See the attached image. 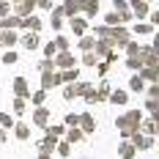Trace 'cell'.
Returning <instances> with one entry per match:
<instances>
[{
  "mask_svg": "<svg viewBox=\"0 0 159 159\" xmlns=\"http://www.w3.org/2000/svg\"><path fill=\"white\" fill-rule=\"evenodd\" d=\"M137 121H140V112H129V115H124V118L118 121V129H124L126 134H132L134 126H137Z\"/></svg>",
  "mask_w": 159,
  "mask_h": 159,
  "instance_id": "1",
  "label": "cell"
},
{
  "mask_svg": "<svg viewBox=\"0 0 159 159\" xmlns=\"http://www.w3.org/2000/svg\"><path fill=\"white\" fill-rule=\"evenodd\" d=\"M14 41H16V36L8 30V28H3V33H0V44H14Z\"/></svg>",
  "mask_w": 159,
  "mask_h": 159,
  "instance_id": "2",
  "label": "cell"
},
{
  "mask_svg": "<svg viewBox=\"0 0 159 159\" xmlns=\"http://www.w3.org/2000/svg\"><path fill=\"white\" fill-rule=\"evenodd\" d=\"M80 8H85L88 14H96V8H99V3H93V0H80Z\"/></svg>",
  "mask_w": 159,
  "mask_h": 159,
  "instance_id": "3",
  "label": "cell"
},
{
  "mask_svg": "<svg viewBox=\"0 0 159 159\" xmlns=\"http://www.w3.org/2000/svg\"><path fill=\"white\" fill-rule=\"evenodd\" d=\"M14 88H16V93H19V96H28V93H30V91H28V82H25L22 77L14 82Z\"/></svg>",
  "mask_w": 159,
  "mask_h": 159,
  "instance_id": "4",
  "label": "cell"
},
{
  "mask_svg": "<svg viewBox=\"0 0 159 159\" xmlns=\"http://www.w3.org/2000/svg\"><path fill=\"white\" fill-rule=\"evenodd\" d=\"M49 148H55V134H49L47 140L41 143V154H49Z\"/></svg>",
  "mask_w": 159,
  "mask_h": 159,
  "instance_id": "5",
  "label": "cell"
},
{
  "mask_svg": "<svg viewBox=\"0 0 159 159\" xmlns=\"http://www.w3.org/2000/svg\"><path fill=\"white\" fill-rule=\"evenodd\" d=\"M22 25H25V28H30V30H39V28H41V22H39L36 16H28V19L22 22Z\"/></svg>",
  "mask_w": 159,
  "mask_h": 159,
  "instance_id": "6",
  "label": "cell"
},
{
  "mask_svg": "<svg viewBox=\"0 0 159 159\" xmlns=\"http://www.w3.org/2000/svg\"><path fill=\"white\" fill-rule=\"evenodd\" d=\"M69 6L63 8V14H74V11H80V0H66Z\"/></svg>",
  "mask_w": 159,
  "mask_h": 159,
  "instance_id": "7",
  "label": "cell"
},
{
  "mask_svg": "<svg viewBox=\"0 0 159 159\" xmlns=\"http://www.w3.org/2000/svg\"><path fill=\"white\" fill-rule=\"evenodd\" d=\"M22 44H25L28 49H33L36 44H39V36H36V33H30V36H25V41H22Z\"/></svg>",
  "mask_w": 159,
  "mask_h": 159,
  "instance_id": "8",
  "label": "cell"
},
{
  "mask_svg": "<svg viewBox=\"0 0 159 159\" xmlns=\"http://www.w3.org/2000/svg\"><path fill=\"white\" fill-rule=\"evenodd\" d=\"M134 145H137V148H148V145H151V137H140V134H137V137H134Z\"/></svg>",
  "mask_w": 159,
  "mask_h": 159,
  "instance_id": "9",
  "label": "cell"
},
{
  "mask_svg": "<svg viewBox=\"0 0 159 159\" xmlns=\"http://www.w3.org/2000/svg\"><path fill=\"white\" fill-rule=\"evenodd\" d=\"M145 11H148V8H145V3H143V0H134V14H137V16H143Z\"/></svg>",
  "mask_w": 159,
  "mask_h": 159,
  "instance_id": "10",
  "label": "cell"
},
{
  "mask_svg": "<svg viewBox=\"0 0 159 159\" xmlns=\"http://www.w3.org/2000/svg\"><path fill=\"white\" fill-rule=\"evenodd\" d=\"M110 99L118 102V104H124V102H126V93H124V91H115V93H110Z\"/></svg>",
  "mask_w": 159,
  "mask_h": 159,
  "instance_id": "11",
  "label": "cell"
},
{
  "mask_svg": "<svg viewBox=\"0 0 159 159\" xmlns=\"http://www.w3.org/2000/svg\"><path fill=\"white\" fill-rule=\"evenodd\" d=\"M3 28H19V19H16V16H11V19L6 16V19H3Z\"/></svg>",
  "mask_w": 159,
  "mask_h": 159,
  "instance_id": "12",
  "label": "cell"
},
{
  "mask_svg": "<svg viewBox=\"0 0 159 159\" xmlns=\"http://www.w3.org/2000/svg\"><path fill=\"white\" fill-rule=\"evenodd\" d=\"M36 124H41V126L47 124V110H39V112H36Z\"/></svg>",
  "mask_w": 159,
  "mask_h": 159,
  "instance_id": "13",
  "label": "cell"
},
{
  "mask_svg": "<svg viewBox=\"0 0 159 159\" xmlns=\"http://www.w3.org/2000/svg\"><path fill=\"white\" fill-rule=\"evenodd\" d=\"M71 28H74V33H82V30H85V22H82V19H74Z\"/></svg>",
  "mask_w": 159,
  "mask_h": 159,
  "instance_id": "14",
  "label": "cell"
},
{
  "mask_svg": "<svg viewBox=\"0 0 159 159\" xmlns=\"http://www.w3.org/2000/svg\"><path fill=\"white\" fill-rule=\"evenodd\" d=\"M58 63H61V66H71V55H69V52H63V55L58 58Z\"/></svg>",
  "mask_w": 159,
  "mask_h": 159,
  "instance_id": "15",
  "label": "cell"
},
{
  "mask_svg": "<svg viewBox=\"0 0 159 159\" xmlns=\"http://www.w3.org/2000/svg\"><path fill=\"white\" fill-rule=\"evenodd\" d=\"M16 137L19 140H28V126H16Z\"/></svg>",
  "mask_w": 159,
  "mask_h": 159,
  "instance_id": "16",
  "label": "cell"
},
{
  "mask_svg": "<svg viewBox=\"0 0 159 159\" xmlns=\"http://www.w3.org/2000/svg\"><path fill=\"white\" fill-rule=\"evenodd\" d=\"M132 88H134V91H143V80H140V77H132Z\"/></svg>",
  "mask_w": 159,
  "mask_h": 159,
  "instance_id": "17",
  "label": "cell"
},
{
  "mask_svg": "<svg viewBox=\"0 0 159 159\" xmlns=\"http://www.w3.org/2000/svg\"><path fill=\"white\" fill-rule=\"evenodd\" d=\"M80 137H82V132H77V129H71V132H69V140H71V143H77Z\"/></svg>",
  "mask_w": 159,
  "mask_h": 159,
  "instance_id": "18",
  "label": "cell"
},
{
  "mask_svg": "<svg viewBox=\"0 0 159 159\" xmlns=\"http://www.w3.org/2000/svg\"><path fill=\"white\" fill-rule=\"evenodd\" d=\"M93 44H96L93 39H82V44H80V47H82V49H93Z\"/></svg>",
  "mask_w": 159,
  "mask_h": 159,
  "instance_id": "19",
  "label": "cell"
},
{
  "mask_svg": "<svg viewBox=\"0 0 159 159\" xmlns=\"http://www.w3.org/2000/svg\"><path fill=\"white\" fill-rule=\"evenodd\" d=\"M143 74H145V77H148V80H154V77H157V69H154V66H148V69H145Z\"/></svg>",
  "mask_w": 159,
  "mask_h": 159,
  "instance_id": "20",
  "label": "cell"
},
{
  "mask_svg": "<svg viewBox=\"0 0 159 159\" xmlns=\"http://www.w3.org/2000/svg\"><path fill=\"white\" fill-rule=\"evenodd\" d=\"M82 126H85V132H91V129H93V121L85 115V118H82Z\"/></svg>",
  "mask_w": 159,
  "mask_h": 159,
  "instance_id": "21",
  "label": "cell"
},
{
  "mask_svg": "<svg viewBox=\"0 0 159 159\" xmlns=\"http://www.w3.org/2000/svg\"><path fill=\"white\" fill-rule=\"evenodd\" d=\"M3 61H6V63H14L16 55H14V52H8V55H3Z\"/></svg>",
  "mask_w": 159,
  "mask_h": 159,
  "instance_id": "22",
  "label": "cell"
},
{
  "mask_svg": "<svg viewBox=\"0 0 159 159\" xmlns=\"http://www.w3.org/2000/svg\"><path fill=\"white\" fill-rule=\"evenodd\" d=\"M107 22H110V25H115V22H121V16H118V14H110V16H107Z\"/></svg>",
  "mask_w": 159,
  "mask_h": 159,
  "instance_id": "23",
  "label": "cell"
},
{
  "mask_svg": "<svg viewBox=\"0 0 159 159\" xmlns=\"http://www.w3.org/2000/svg\"><path fill=\"white\" fill-rule=\"evenodd\" d=\"M55 49H66V39H58L55 41Z\"/></svg>",
  "mask_w": 159,
  "mask_h": 159,
  "instance_id": "24",
  "label": "cell"
},
{
  "mask_svg": "<svg viewBox=\"0 0 159 159\" xmlns=\"http://www.w3.org/2000/svg\"><path fill=\"white\" fill-rule=\"evenodd\" d=\"M36 3H39L41 8H52V3H49V0H36Z\"/></svg>",
  "mask_w": 159,
  "mask_h": 159,
  "instance_id": "25",
  "label": "cell"
},
{
  "mask_svg": "<svg viewBox=\"0 0 159 159\" xmlns=\"http://www.w3.org/2000/svg\"><path fill=\"white\" fill-rule=\"evenodd\" d=\"M3 140H6V134H3V132H0V143H3Z\"/></svg>",
  "mask_w": 159,
  "mask_h": 159,
  "instance_id": "26",
  "label": "cell"
}]
</instances>
